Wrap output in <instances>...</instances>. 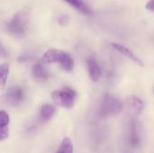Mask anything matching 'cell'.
<instances>
[{
	"mask_svg": "<svg viewBox=\"0 0 154 153\" xmlns=\"http://www.w3.org/2000/svg\"><path fill=\"white\" fill-rule=\"evenodd\" d=\"M76 97V91L69 87H65L60 90H54L51 93V98L57 105L69 109L74 106Z\"/></svg>",
	"mask_w": 154,
	"mask_h": 153,
	"instance_id": "obj_4",
	"label": "cell"
},
{
	"mask_svg": "<svg viewBox=\"0 0 154 153\" xmlns=\"http://www.w3.org/2000/svg\"><path fill=\"white\" fill-rule=\"evenodd\" d=\"M88 75L92 81L97 82L99 80L101 76V69L96 59L89 58L88 60Z\"/></svg>",
	"mask_w": 154,
	"mask_h": 153,
	"instance_id": "obj_8",
	"label": "cell"
},
{
	"mask_svg": "<svg viewBox=\"0 0 154 153\" xmlns=\"http://www.w3.org/2000/svg\"><path fill=\"white\" fill-rule=\"evenodd\" d=\"M30 17V9L23 8L17 11L7 23L8 32L14 35H23L28 28Z\"/></svg>",
	"mask_w": 154,
	"mask_h": 153,
	"instance_id": "obj_2",
	"label": "cell"
},
{
	"mask_svg": "<svg viewBox=\"0 0 154 153\" xmlns=\"http://www.w3.org/2000/svg\"><path fill=\"white\" fill-rule=\"evenodd\" d=\"M145 8L149 11L154 12V0H149L148 3L145 5Z\"/></svg>",
	"mask_w": 154,
	"mask_h": 153,
	"instance_id": "obj_17",
	"label": "cell"
},
{
	"mask_svg": "<svg viewBox=\"0 0 154 153\" xmlns=\"http://www.w3.org/2000/svg\"><path fill=\"white\" fill-rule=\"evenodd\" d=\"M9 123H10L9 115L5 110H1L0 111V130L8 129Z\"/></svg>",
	"mask_w": 154,
	"mask_h": 153,
	"instance_id": "obj_15",
	"label": "cell"
},
{
	"mask_svg": "<svg viewBox=\"0 0 154 153\" xmlns=\"http://www.w3.org/2000/svg\"><path fill=\"white\" fill-rule=\"evenodd\" d=\"M9 74V65L5 62L2 63L0 66V80L2 87H5Z\"/></svg>",
	"mask_w": 154,
	"mask_h": 153,
	"instance_id": "obj_14",
	"label": "cell"
},
{
	"mask_svg": "<svg viewBox=\"0 0 154 153\" xmlns=\"http://www.w3.org/2000/svg\"><path fill=\"white\" fill-rule=\"evenodd\" d=\"M56 108L50 104H45L41 107L40 110V118L43 122H47L52 118V116L55 115Z\"/></svg>",
	"mask_w": 154,
	"mask_h": 153,
	"instance_id": "obj_10",
	"label": "cell"
},
{
	"mask_svg": "<svg viewBox=\"0 0 154 153\" xmlns=\"http://www.w3.org/2000/svg\"><path fill=\"white\" fill-rule=\"evenodd\" d=\"M123 108L122 102L116 96L106 94L104 96L103 100L101 102L98 115L102 118L114 116L118 115Z\"/></svg>",
	"mask_w": 154,
	"mask_h": 153,
	"instance_id": "obj_3",
	"label": "cell"
},
{
	"mask_svg": "<svg viewBox=\"0 0 154 153\" xmlns=\"http://www.w3.org/2000/svg\"><path fill=\"white\" fill-rule=\"evenodd\" d=\"M55 153H74V145L71 140L68 137L64 138Z\"/></svg>",
	"mask_w": 154,
	"mask_h": 153,
	"instance_id": "obj_12",
	"label": "cell"
},
{
	"mask_svg": "<svg viewBox=\"0 0 154 153\" xmlns=\"http://www.w3.org/2000/svg\"><path fill=\"white\" fill-rule=\"evenodd\" d=\"M69 5L73 6L76 10L79 11L80 13L86 15H91L93 14L92 10L82 1V0H64Z\"/></svg>",
	"mask_w": 154,
	"mask_h": 153,
	"instance_id": "obj_9",
	"label": "cell"
},
{
	"mask_svg": "<svg viewBox=\"0 0 154 153\" xmlns=\"http://www.w3.org/2000/svg\"><path fill=\"white\" fill-rule=\"evenodd\" d=\"M69 17H68L67 15H61V16H60L59 19H58L59 23H60V24H62V25L67 24V23H69Z\"/></svg>",
	"mask_w": 154,
	"mask_h": 153,
	"instance_id": "obj_16",
	"label": "cell"
},
{
	"mask_svg": "<svg viewBox=\"0 0 154 153\" xmlns=\"http://www.w3.org/2000/svg\"><path fill=\"white\" fill-rule=\"evenodd\" d=\"M112 45V47L115 49V50H116L118 52H120L121 54H123V55H125L126 58H128V59H130L131 60H133L135 64H137L138 66H140V67H144V63H143V61L139 58V57H137L130 49H128V48H126L125 46H124V45H122V44H119V43H112L111 44Z\"/></svg>",
	"mask_w": 154,
	"mask_h": 153,
	"instance_id": "obj_6",
	"label": "cell"
},
{
	"mask_svg": "<svg viewBox=\"0 0 154 153\" xmlns=\"http://www.w3.org/2000/svg\"><path fill=\"white\" fill-rule=\"evenodd\" d=\"M24 90L23 87L15 86L10 87L5 95V99L6 103L12 106H20L24 99Z\"/></svg>",
	"mask_w": 154,
	"mask_h": 153,
	"instance_id": "obj_5",
	"label": "cell"
},
{
	"mask_svg": "<svg viewBox=\"0 0 154 153\" xmlns=\"http://www.w3.org/2000/svg\"><path fill=\"white\" fill-rule=\"evenodd\" d=\"M126 105H127L129 111L134 115L140 114L143 111V109L144 108V104H143V100L135 96H129L127 98Z\"/></svg>",
	"mask_w": 154,
	"mask_h": 153,
	"instance_id": "obj_7",
	"label": "cell"
},
{
	"mask_svg": "<svg viewBox=\"0 0 154 153\" xmlns=\"http://www.w3.org/2000/svg\"><path fill=\"white\" fill-rule=\"evenodd\" d=\"M129 142L132 147L136 148L139 146L140 143V138H139V134L137 133V129H136V125L134 123L132 124L131 125V130H130V135H129Z\"/></svg>",
	"mask_w": 154,
	"mask_h": 153,
	"instance_id": "obj_13",
	"label": "cell"
},
{
	"mask_svg": "<svg viewBox=\"0 0 154 153\" xmlns=\"http://www.w3.org/2000/svg\"><path fill=\"white\" fill-rule=\"evenodd\" d=\"M32 74L34 78L42 79V80H46L50 77L48 71L45 69V67L42 64H41V63H37V64H35L32 67Z\"/></svg>",
	"mask_w": 154,
	"mask_h": 153,
	"instance_id": "obj_11",
	"label": "cell"
},
{
	"mask_svg": "<svg viewBox=\"0 0 154 153\" xmlns=\"http://www.w3.org/2000/svg\"><path fill=\"white\" fill-rule=\"evenodd\" d=\"M42 61L44 63H59L61 68L67 71L71 72L74 67V60L69 54L58 49H49L42 56Z\"/></svg>",
	"mask_w": 154,
	"mask_h": 153,
	"instance_id": "obj_1",
	"label": "cell"
}]
</instances>
